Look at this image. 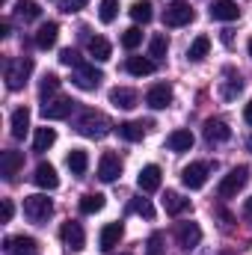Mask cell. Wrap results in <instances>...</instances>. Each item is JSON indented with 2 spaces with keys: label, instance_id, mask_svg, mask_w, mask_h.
Here are the masks:
<instances>
[{
  "label": "cell",
  "instance_id": "d6a6232c",
  "mask_svg": "<svg viewBox=\"0 0 252 255\" xmlns=\"http://www.w3.org/2000/svg\"><path fill=\"white\" fill-rule=\"evenodd\" d=\"M104 208V196L101 193H86L80 199V214H98Z\"/></svg>",
  "mask_w": 252,
  "mask_h": 255
},
{
  "label": "cell",
  "instance_id": "8fae6325",
  "mask_svg": "<svg viewBox=\"0 0 252 255\" xmlns=\"http://www.w3.org/2000/svg\"><path fill=\"white\" fill-rule=\"evenodd\" d=\"M136 187L142 193H154L160 187V166L157 163H148V166H142L139 169V175H136Z\"/></svg>",
  "mask_w": 252,
  "mask_h": 255
},
{
  "label": "cell",
  "instance_id": "f1b7e54d",
  "mask_svg": "<svg viewBox=\"0 0 252 255\" xmlns=\"http://www.w3.org/2000/svg\"><path fill=\"white\" fill-rule=\"evenodd\" d=\"M116 130H119V136L127 139V142H139L142 133H145V125H142V122H122Z\"/></svg>",
  "mask_w": 252,
  "mask_h": 255
},
{
  "label": "cell",
  "instance_id": "7a4b0ae2",
  "mask_svg": "<svg viewBox=\"0 0 252 255\" xmlns=\"http://www.w3.org/2000/svg\"><path fill=\"white\" fill-rule=\"evenodd\" d=\"M30 71H33V60H30V57H18V60H9V63H6V86H9L12 92H18V89L27 83Z\"/></svg>",
  "mask_w": 252,
  "mask_h": 255
},
{
  "label": "cell",
  "instance_id": "3957f363",
  "mask_svg": "<svg viewBox=\"0 0 252 255\" xmlns=\"http://www.w3.org/2000/svg\"><path fill=\"white\" fill-rule=\"evenodd\" d=\"M247 181H250V166H235L229 175H223V181H220V196H223V199L238 196V193L247 187Z\"/></svg>",
  "mask_w": 252,
  "mask_h": 255
},
{
  "label": "cell",
  "instance_id": "1f68e13d",
  "mask_svg": "<svg viewBox=\"0 0 252 255\" xmlns=\"http://www.w3.org/2000/svg\"><path fill=\"white\" fill-rule=\"evenodd\" d=\"M166 51H169L166 36H163V33L151 36V42H148V57H151V60H163V57H166Z\"/></svg>",
  "mask_w": 252,
  "mask_h": 255
},
{
  "label": "cell",
  "instance_id": "ffe728a7",
  "mask_svg": "<svg viewBox=\"0 0 252 255\" xmlns=\"http://www.w3.org/2000/svg\"><path fill=\"white\" fill-rule=\"evenodd\" d=\"M166 148H169V151H190V148H193V133H190L187 128L172 130V133L166 136Z\"/></svg>",
  "mask_w": 252,
  "mask_h": 255
},
{
  "label": "cell",
  "instance_id": "83f0119b",
  "mask_svg": "<svg viewBox=\"0 0 252 255\" xmlns=\"http://www.w3.org/2000/svg\"><path fill=\"white\" fill-rule=\"evenodd\" d=\"M208 51H211V39H208V36H196L193 45H190V51H187V57L193 63H202V60L208 57Z\"/></svg>",
  "mask_w": 252,
  "mask_h": 255
},
{
  "label": "cell",
  "instance_id": "7dc6e473",
  "mask_svg": "<svg viewBox=\"0 0 252 255\" xmlns=\"http://www.w3.org/2000/svg\"><path fill=\"white\" fill-rule=\"evenodd\" d=\"M247 148H250V151H252V136H250V139H247Z\"/></svg>",
  "mask_w": 252,
  "mask_h": 255
},
{
  "label": "cell",
  "instance_id": "d6986e66",
  "mask_svg": "<svg viewBox=\"0 0 252 255\" xmlns=\"http://www.w3.org/2000/svg\"><path fill=\"white\" fill-rule=\"evenodd\" d=\"M232 136V128L226 125L223 119H208L205 122V139L208 142H226Z\"/></svg>",
  "mask_w": 252,
  "mask_h": 255
},
{
  "label": "cell",
  "instance_id": "8992f818",
  "mask_svg": "<svg viewBox=\"0 0 252 255\" xmlns=\"http://www.w3.org/2000/svg\"><path fill=\"white\" fill-rule=\"evenodd\" d=\"M208 172H211V166L208 163H190L184 166V172H181V181H184V187L187 190H202L205 187V181H208Z\"/></svg>",
  "mask_w": 252,
  "mask_h": 255
},
{
  "label": "cell",
  "instance_id": "9a60e30c",
  "mask_svg": "<svg viewBox=\"0 0 252 255\" xmlns=\"http://www.w3.org/2000/svg\"><path fill=\"white\" fill-rule=\"evenodd\" d=\"M60 235H63V241L68 244V247H71V250H83V244H86L83 226H80V223H74V220H68V223H63Z\"/></svg>",
  "mask_w": 252,
  "mask_h": 255
},
{
  "label": "cell",
  "instance_id": "603a6c76",
  "mask_svg": "<svg viewBox=\"0 0 252 255\" xmlns=\"http://www.w3.org/2000/svg\"><path fill=\"white\" fill-rule=\"evenodd\" d=\"M65 163H68V169H71L74 175H86V169H89V154H86L83 148H71L68 157H65Z\"/></svg>",
  "mask_w": 252,
  "mask_h": 255
},
{
  "label": "cell",
  "instance_id": "ee69618b",
  "mask_svg": "<svg viewBox=\"0 0 252 255\" xmlns=\"http://www.w3.org/2000/svg\"><path fill=\"white\" fill-rule=\"evenodd\" d=\"M244 119H247V125H252V101L244 107Z\"/></svg>",
  "mask_w": 252,
  "mask_h": 255
},
{
  "label": "cell",
  "instance_id": "9c48e42d",
  "mask_svg": "<svg viewBox=\"0 0 252 255\" xmlns=\"http://www.w3.org/2000/svg\"><path fill=\"white\" fill-rule=\"evenodd\" d=\"M145 104L151 110H166L172 104V86L169 83H154L148 92H145Z\"/></svg>",
  "mask_w": 252,
  "mask_h": 255
},
{
  "label": "cell",
  "instance_id": "8d00e7d4",
  "mask_svg": "<svg viewBox=\"0 0 252 255\" xmlns=\"http://www.w3.org/2000/svg\"><path fill=\"white\" fill-rule=\"evenodd\" d=\"M139 45H142V33H139V27H130V30L122 33V48H125V51H136Z\"/></svg>",
  "mask_w": 252,
  "mask_h": 255
},
{
  "label": "cell",
  "instance_id": "60d3db41",
  "mask_svg": "<svg viewBox=\"0 0 252 255\" xmlns=\"http://www.w3.org/2000/svg\"><path fill=\"white\" fill-rule=\"evenodd\" d=\"M60 63L63 65H83V60H80V54L77 51H71V48H65V51H60Z\"/></svg>",
  "mask_w": 252,
  "mask_h": 255
},
{
  "label": "cell",
  "instance_id": "7bdbcfd3",
  "mask_svg": "<svg viewBox=\"0 0 252 255\" xmlns=\"http://www.w3.org/2000/svg\"><path fill=\"white\" fill-rule=\"evenodd\" d=\"M12 214H15L12 202H9V199H3V223H9V220H12Z\"/></svg>",
  "mask_w": 252,
  "mask_h": 255
},
{
  "label": "cell",
  "instance_id": "6da1fadb",
  "mask_svg": "<svg viewBox=\"0 0 252 255\" xmlns=\"http://www.w3.org/2000/svg\"><path fill=\"white\" fill-rule=\"evenodd\" d=\"M74 128L83 133V136H89V139H101V136H107L110 133V119L104 116V113H95V110H83V116L74 122Z\"/></svg>",
  "mask_w": 252,
  "mask_h": 255
},
{
  "label": "cell",
  "instance_id": "d590c367",
  "mask_svg": "<svg viewBox=\"0 0 252 255\" xmlns=\"http://www.w3.org/2000/svg\"><path fill=\"white\" fill-rule=\"evenodd\" d=\"M6 250L9 253H36V241L33 238H9Z\"/></svg>",
  "mask_w": 252,
  "mask_h": 255
},
{
  "label": "cell",
  "instance_id": "f35d334b",
  "mask_svg": "<svg viewBox=\"0 0 252 255\" xmlns=\"http://www.w3.org/2000/svg\"><path fill=\"white\" fill-rule=\"evenodd\" d=\"M130 211L139 214V217H145V220H154V208H151L148 199H133V202H130Z\"/></svg>",
  "mask_w": 252,
  "mask_h": 255
},
{
  "label": "cell",
  "instance_id": "4dcf8cb0",
  "mask_svg": "<svg viewBox=\"0 0 252 255\" xmlns=\"http://www.w3.org/2000/svg\"><path fill=\"white\" fill-rule=\"evenodd\" d=\"M151 15H154V12H151V3H148V0H136V3L130 6V18H133L136 24H148Z\"/></svg>",
  "mask_w": 252,
  "mask_h": 255
},
{
  "label": "cell",
  "instance_id": "681fc988",
  "mask_svg": "<svg viewBox=\"0 0 252 255\" xmlns=\"http://www.w3.org/2000/svg\"><path fill=\"white\" fill-rule=\"evenodd\" d=\"M15 255H36V253H15Z\"/></svg>",
  "mask_w": 252,
  "mask_h": 255
},
{
  "label": "cell",
  "instance_id": "ba28073f",
  "mask_svg": "<svg viewBox=\"0 0 252 255\" xmlns=\"http://www.w3.org/2000/svg\"><path fill=\"white\" fill-rule=\"evenodd\" d=\"M71 80H74V86H77V89H95V86L104 80V74H101L95 65L83 63V65H77V68H74V77H71Z\"/></svg>",
  "mask_w": 252,
  "mask_h": 255
},
{
  "label": "cell",
  "instance_id": "2e32d148",
  "mask_svg": "<svg viewBox=\"0 0 252 255\" xmlns=\"http://www.w3.org/2000/svg\"><path fill=\"white\" fill-rule=\"evenodd\" d=\"M57 39H60V24H57V21H48V24H42L39 33H36V48L48 51V48L57 45Z\"/></svg>",
  "mask_w": 252,
  "mask_h": 255
},
{
  "label": "cell",
  "instance_id": "b9f144b4",
  "mask_svg": "<svg viewBox=\"0 0 252 255\" xmlns=\"http://www.w3.org/2000/svg\"><path fill=\"white\" fill-rule=\"evenodd\" d=\"M86 3H89V0H65V3H63V12H68V15H71V12H80Z\"/></svg>",
  "mask_w": 252,
  "mask_h": 255
},
{
  "label": "cell",
  "instance_id": "f546056e",
  "mask_svg": "<svg viewBox=\"0 0 252 255\" xmlns=\"http://www.w3.org/2000/svg\"><path fill=\"white\" fill-rule=\"evenodd\" d=\"M21 163H24V157H21L18 151H3V178H6V181H12Z\"/></svg>",
  "mask_w": 252,
  "mask_h": 255
},
{
  "label": "cell",
  "instance_id": "cb8c5ba5",
  "mask_svg": "<svg viewBox=\"0 0 252 255\" xmlns=\"http://www.w3.org/2000/svg\"><path fill=\"white\" fill-rule=\"evenodd\" d=\"M127 74H133V77H148L151 71H154V60H145V57H127Z\"/></svg>",
  "mask_w": 252,
  "mask_h": 255
},
{
  "label": "cell",
  "instance_id": "4316f807",
  "mask_svg": "<svg viewBox=\"0 0 252 255\" xmlns=\"http://www.w3.org/2000/svg\"><path fill=\"white\" fill-rule=\"evenodd\" d=\"M15 15H18L21 21H36V18L42 15V9H39L36 0H18V3H15Z\"/></svg>",
  "mask_w": 252,
  "mask_h": 255
},
{
  "label": "cell",
  "instance_id": "30bf717a",
  "mask_svg": "<svg viewBox=\"0 0 252 255\" xmlns=\"http://www.w3.org/2000/svg\"><path fill=\"white\" fill-rule=\"evenodd\" d=\"M122 175V160H119V154H113V151H104L101 154V160H98V178L101 181H116Z\"/></svg>",
  "mask_w": 252,
  "mask_h": 255
},
{
  "label": "cell",
  "instance_id": "74e56055",
  "mask_svg": "<svg viewBox=\"0 0 252 255\" xmlns=\"http://www.w3.org/2000/svg\"><path fill=\"white\" fill-rule=\"evenodd\" d=\"M57 89H60V77H57V74H45V77H42V83H39V92H42V98L54 95Z\"/></svg>",
  "mask_w": 252,
  "mask_h": 255
},
{
  "label": "cell",
  "instance_id": "277c9868",
  "mask_svg": "<svg viewBox=\"0 0 252 255\" xmlns=\"http://www.w3.org/2000/svg\"><path fill=\"white\" fill-rule=\"evenodd\" d=\"M54 214V202L48 196H27L24 199V217L33 223H45Z\"/></svg>",
  "mask_w": 252,
  "mask_h": 255
},
{
  "label": "cell",
  "instance_id": "484cf974",
  "mask_svg": "<svg viewBox=\"0 0 252 255\" xmlns=\"http://www.w3.org/2000/svg\"><path fill=\"white\" fill-rule=\"evenodd\" d=\"M54 142H57V130L54 128H39L36 136H33V151H48Z\"/></svg>",
  "mask_w": 252,
  "mask_h": 255
},
{
  "label": "cell",
  "instance_id": "5bb4252c",
  "mask_svg": "<svg viewBox=\"0 0 252 255\" xmlns=\"http://www.w3.org/2000/svg\"><path fill=\"white\" fill-rule=\"evenodd\" d=\"M33 181H36L42 190H57V187H60V175H57V169H54L51 163H39L36 172H33Z\"/></svg>",
  "mask_w": 252,
  "mask_h": 255
},
{
  "label": "cell",
  "instance_id": "bcb514c9",
  "mask_svg": "<svg viewBox=\"0 0 252 255\" xmlns=\"http://www.w3.org/2000/svg\"><path fill=\"white\" fill-rule=\"evenodd\" d=\"M244 214H247V217L252 220V199H247V208H244Z\"/></svg>",
  "mask_w": 252,
  "mask_h": 255
},
{
  "label": "cell",
  "instance_id": "e575fe53",
  "mask_svg": "<svg viewBox=\"0 0 252 255\" xmlns=\"http://www.w3.org/2000/svg\"><path fill=\"white\" fill-rule=\"evenodd\" d=\"M116 15H119V0H101V6H98V18H101V24H113Z\"/></svg>",
  "mask_w": 252,
  "mask_h": 255
},
{
  "label": "cell",
  "instance_id": "e0dca14e",
  "mask_svg": "<svg viewBox=\"0 0 252 255\" xmlns=\"http://www.w3.org/2000/svg\"><path fill=\"white\" fill-rule=\"evenodd\" d=\"M238 15H241V9H238L235 0H214L211 3V18L214 21H235Z\"/></svg>",
  "mask_w": 252,
  "mask_h": 255
},
{
  "label": "cell",
  "instance_id": "d4e9b609",
  "mask_svg": "<svg viewBox=\"0 0 252 255\" xmlns=\"http://www.w3.org/2000/svg\"><path fill=\"white\" fill-rule=\"evenodd\" d=\"M89 54L95 57V63H107L110 54H113V48H110V42L104 36H92L89 39Z\"/></svg>",
  "mask_w": 252,
  "mask_h": 255
},
{
  "label": "cell",
  "instance_id": "ac0fdd59",
  "mask_svg": "<svg viewBox=\"0 0 252 255\" xmlns=\"http://www.w3.org/2000/svg\"><path fill=\"white\" fill-rule=\"evenodd\" d=\"M136 101H139V95H136L133 89H127V86H116V89L110 92V104H113V107L133 110V107H136Z\"/></svg>",
  "mask_w": 252,
  "mask_h": 255
},
{
  "label": "cell",
  "instance_id": "c3c4849f",
  "mask_svg": "<svg viewBox=\"0 0 252 255\" xmlns=\"http://www.w3.org/2000/svg\"><path fill=\"white\" fill-rule=\"evenodd\" d=\"M247 48H250V57H252V39H250V42H247Z\"/></svg>",
  "mask_w": 252,
  "mask_h": 255
},
{
  "label": "cell",
  "instance_id": "ab89813d",
  "mask_svg": "<svg viewBox=\"0 0 252 255\" xmlns=\"http://www.w3.org/2000/svg\"><path fill=\"white\" fill-rule=\"evenodd\" d=\"M145 253H148V255H163V235H160V232H154V235L148 238Z\"/></svg>",
  "mask_w": 252,
  "mask_h": 255
},
{
  "label": "cell",
  "instance_id": "52a82bcc",
  "mask_svg": "<svg viewBox=\"0 0 252 255\" xmlns=\"http://www.w3.org/2000/svg\"><path fill=\"white\" fill-rule=\"evenodd\" d=\"M74 104H77V101H71V98H54V101H45V104H42V116H45L48 122L68 119L71 110H74Z\"/></svg>",
  "mask_w": 252,
  "mask_h": 255
},
{
  "label": "cell",
  "instance_id": "836d02e7",
  "mask_svg": "<svg viewBox=\"0 0 252 255\" xmlns=\"http://www.w3.org/2000/svg\"><path fill=\"white\" fill-rule=\"evenodd\" d=\"M226 77H229V80H226V86H223V98H229V101H232L235 95H241V89H244V80H241V74L235 77V71H232V68L226 71Z\"/></svg>",
  "mask_w": 252,
  "mask_h": 255
},
{
  "label": "cell",
  "instance_id": "7c38bea8",
  "mask_svg": "<svg viewBox=\"0 0 252 255\" xmlns=\"http://www.w3.org/2000/svg\"><path fill=\"white\" fill-rule=\"evenodd\" d=\"M122 223H107L104 229H101V235H98V247L104 250V253H113L116 247H119V241H122Z\"/></svg>",
  "mask_w": 252,
  "mask_h": 255
},
{
  "label": "cell",
  "instance_id": "7402d4cb",
  "mask_svg": "<svg viewBox=\"0 0 252 255\" xmlns=\"http://www.w3.org/2000/svg\"><path fill=\"white\" fill-rule=\"evenodd\" d=\"M9 128H12V136H15V139H24V133H27V128H30V110H27V107H18V110L12 113V119H9Z\"/></svg>",
  "mask_w": 252,
  "mask_h": 255
},
{
  "label": "cell",
  "instance_id": "44dd1931",
  "mask_svg": "<svg viewBox=\"0 0 252 255\" xmlns=\"http://www.w3.org/2000/svg\"><path fill=\"white\" fill-rule=\"evenodd\" d=\"M163 208H166V214L178 217V214H184L190 208V199H184L181 193H175V190H166L163 193Z\"/></svg>",
  "mask_w": 252,
  "mask_h": 255
},
{
  "label": "cell",
  "instance_id": "5b68a950",
  "mask_svg": "<svg viewBox=\"0 0 252 255\" xmlns=\"http://www.w3.org/2000/svg\"><path fill=\"white\" fill-rule=\"evenodd\" d=\"M163 21H166V27H184V24L193 21V6H190L187 0H175V3H169L166 12H163Z\"/></svg>",
  "mask_w": 252,
  "mask_h": 255
},
{
  "label": "cell",
  "instance_id": "f6af8a7d",
  "mask_svg": "<svg viewBox=\"0 0 252 255\" xmlns=\"http://www.w3.org/2000/svg\"><path fill=\"white\" fill-rule=\"evenodd\" d=\"M223 45H232V30H223Z\"/></svg>",
  "mask_w": 252,
  "mask_h": 255
},
{
  "label": "cell",
  "instance_id": "4fadbf2b",
  "mask_svg": "<svg viewBox=\"0 0 252 255\" xmlns=\"http://www.w3.org/2000/svg\"><path fill=\"white\" fill-rule=\"evenodd\" d=\"M175 238H178V244L184 250H196L199 241H202V229H199V223H181L175 229Z\"/></svg>",
  "mask_w": 252,
  "mask_h": 255
}]
</instances>
